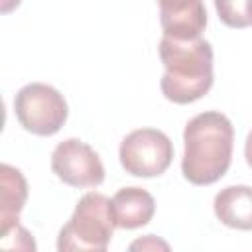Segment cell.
<instances>
[{
  "label": "cell",
  "instance_id": "obj_4",
  "mask_svg": "<svg viewBox=\"0 0 252 252\" xmlns=\"http://www.w3.org/2000/svg\"><path fill=\"white\" fill-rule=\"evenodd\" d=\"M18 122L35 136H53L67 120L69 108L63 94L45 83H30L14 96Z\"/></svg>",
  "mask_w": 252,
  "mask_h": 252
},
{
  "label": "cell",
  "instance_id": "obj_16",
  "mask_svg": "<svg viewBox=\"0 0 252 252\" xmlns=\"http://www.w3.org/2000/svg\"><path fill=\"white\" fill-rule=\"evenodd\" d=\"M158 2H159V0H158Z\"/></svg>",
  "mask_w": 252,
  "mask_h": 252
},
{
  "label": "cell",
  "instance_id": "obj_7",
  "mask_svg": "<svg viewBox=\"0 0 252 252\" xmlns=\"http://www.w3.org/2000/svg\"><path fill=\"white\" fill-rule=\"evenodd\" d=\"M159 22L163 35L173 39L201 37L207 26L203 0H159Z\"/></svg>",
  "mask_w": 252,
  "mask_h": 252
},
{
  "label": "cell",
  "instance_id": "obj_3",
  "mask_svg": "<svg viewBox=\"0 0 252 252\" xmlns=\"http://www.w3.org/2000/svg\"><path fill=\"white\" fill-rule=\"evenodd\" d=\"M116 228L112 201L102 193H87L79 199L71 219L59 230L57 250H89L102 252L106 250L112 232Z\"/></svg>",
  "mask_w": 252,
  "mask_h": 252
},
{
  "label": "cell",
  "instance_id": "obj_6",
  "mask_svg": "<svg viewBox=\"0 0 252 252\" xmlns=\"http://www.w3.org/2000/svg\"><path fill=\"white\" fill-rule=\"evenodd\" d=\"M53 173L71 187H96L104 181V165L98 154L77 138H67L51 152Z\"/></svg>",
  "mask_w": 252,
  "mask_h": 252
},
{
  "label": "cell",
  "instance_id": "obj_14",
  "mask_svg": "<svg viewBox=\"0 0 252 252\" xmlns=\"http://www.w3.org/2000/svg\"><path fill=\"white\" fill-rule=\"evenodd\" d=\"M20 2H22V0H2V14H8V12H12L14 8H18Z\"/></svg>",
  "mask_w": 252,
  "mask_h": 252
},
{
  "label": "cell",
  "instance_id": "obj_12",
  "mask_svg": "<svg viewBox=\"0 0 252 252\" xmlns=\"http://www.w3.org/2000/svg\"><path fill=\"white\" fill-rule=\"evenodd\" d=\"M138 248H142V250H148V248H152V250H158V248L167 250L169 246H167V242L158 240L154 234H148L146 238H140V240H136V242L130 244V250H138Z\"/></svg>",
  "mask_w": 252,
  "mask_h": 252
},
{
  "label": "cell",
  "instance_id": "obj_15",
  "mask_svg": "<svg viewBox=\"0 0 252 252\" xmlns=\"http://www.w3.org/2000/svg\"><path fill=\"white\" fill-rule=\"evenodd\" d=\"M248 20H250V26H252V0H248Z\"/></svg>",
  "mask_w": 252,
  "mask_h": 252
},
{
  "label": "cell",
  "instance_id": "obj_2",
  "mask_svg": "<svg viewBox=\"0 0 252 252\" xmlns=\"http://www.w3.org/2000/svg\"><path fill=\"white\" fill-rule=\"evenodd\" d=\"M159 59L163 77L161 93L175 104H189L205 96L213 87V47L207 39H173L161 35Z\"/></svg>",
  "mask_w": 252,
  "mask_h": 252
},
{
  "label": "cell",
  "instance_id": "obj_8",
  "mask_svg": "<svg viewBox=\"0 0 252 252\" xmlns=\"http://www.w3.org/2000/svg\"><path fill=\"white\" fill-rule=\"evenodd\" d=\"M112 211L116 226L132 230L152 220L156 213V201L142 187H122L112 197Z\"/></svg>",
  "mask_w": 252,
  "mask_h": 252
},
{
  "label": "cell",
  "instance_id": "obj_5",
  "mask_svg": "<svg viewBox=\"0 0 252 252\" xmlns=\"http://www.w3.org/2000/svg\"><path fill=\"white\" fill-rule=\"evenodd\" d=\"M118 156L126 173L134 177H158L169 167L173 146L161 130L138 128L122 140Z\"/></svg>",
  "mask_w": 252,
  "mask_h": 252
},
{
  "label": "cell",
  "instance_id": "obj_9",
  "mask_svg": "<svg viewBox=\"0 0 252 252\" xmlns=\"http://www.w3.org/2000/svg\"><path fill=\"white\" fill-rule=\"evenodd\" d=\"M213 207L222 224L238 230H252V187L228 185L215 195Z\"/></svg>",
  "mask_w": 252,
  "mask_h": 252
},
{
  "label": "cell",
  "instance_id": "obj_1",
  "mask_svg": "<svg viewBox=\"0 0 252 252\" xmlns=\"http://www.w3.org/2000/svg\"><path fill=\"white\" fill-rule=\"evenodd\" d=\"M183 144V177L193 185H211L230 167L234 128L222 112L207 110L187 122Z\"/></svg>",
  "mask_w": 252,
  "mask_h": 252
},
{
  "label": "cell",
  "instance_id": "obj_11",
  "mask_svg": "<svg viewBox=\"0 0 252 252\" xmlns=\"http://www.w3.org/2000/svg\"><path fill=\"white\" fill-rule=\"evenodd\" d=\"M217 14L220 22L228 28H246L248 20V0H215Z\"/></svg>",
  "mask_w": 252,
  "mask_h": 252
},
{
  "label": "cell",
  "instance_id": "obj_13",
  "mask_svg": "<svg viewBox=\"0 0 252 252\" xmlns=\"http://www.w3.org/2000/svg\"><path fill=\"white\" fill-rule=\"evenodd\" d=\"M244 158H246V163L252 167V130H250V134L246 136V144H244Z\"/></svg>",
  "mask_w": 252,
  "mask_h": 252
},
{
  "label": "cell",
  "instance_id": "obj_10",
  "mask_svg": "<svg viewBox=\"0 0 252 252\" xmlns=\"http://www.w3.org/2000/svg\"><path fill=\"white\" fill-rule=\"evenodd\" d=\"M28 199V181L10 163L0 165V236L18 224L20 211Z\"/></svg>",
  "mask_w": 252,
  "mask_h": 252
}]
</instances>
